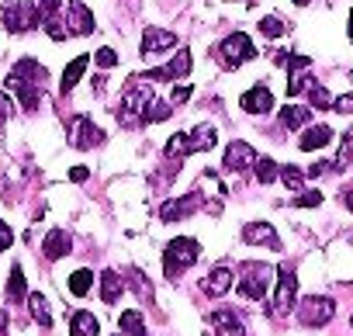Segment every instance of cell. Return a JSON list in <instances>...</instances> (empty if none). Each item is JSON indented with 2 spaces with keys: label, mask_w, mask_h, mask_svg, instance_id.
Here are the masks:
<instances>
[{
  "label": "cell",
  "mask_w": 353,
  "mask_h": 336,
  "mask_svg": "<svg viewBox=\"0 0 353 336\" xmlns=\"http://www.w3.org/2000/svg\"><path fill=\"white\" fill-rule=\"evenodd\" d=\"M28 308H32V319H35L42 329L52 326V308H49V302H46L42 291H32V295H28Z\"/></svg>",
  "instance_id": "d4e9b609"
},
{
  "label": "cell",
  "mask_w": 353,
  "mask_h": 336,
  "mask_svg": "<svg viewBox=\"0 0 353 336\" xmlns=\"http://www.w3.org/2000/svg\"><path fill=\"white\" fill-rule=\"evenodd\" d=\"M173 101H156L152 97V104L145 108V118H142V125H152V121H163V118H170L173 115V108H170Z\"/></svg>",
  "instance_id": "836d02e7"
},
{
  "label": "cell",
  "mask_w": 353,
  "mask_h": 336,
  "mask_svg": "<svg viewBox=\"0 0 353 336\" xmlns=\"http://www.w3.org/2000/svg\"><path fill=\"white\" fill-rule=\"evenodd\" d=\"M270 108H274V94H270V87L256 83L253 90L243 94V111H246V115H267Z\"/></svg>",
  "instance_id": "2e32d148"
},
{
  "label": "cell",
  "mask_w": 353,
  "mask_h": 336,
  "mask_svg": "<svg viewBox=\"0 0 353 336\" xmlns=\"http://www.w3.org/2000/svg\"><path fill=\"white\" fill-rule=\"evenodd\" d=\"M90 284H94V270L80 267V270H73V274H70V291H73L77 298H83V295L90 291Z\"/></svg>",
  "instance_id": "1f68e13d"
},
{
  "label": "cell",
  "mask_w": 353,
  "mask_h": 336,
  "mask_svg": "<svg viewBox=\"0 0 353 336\" xmlns=\"http://www.w3.org/2000/svg\"><path fill=\"white\" fill-rule=\"evenodd\" d=\"M94 63H97L101 70H111V66H118V52L104 46V49H97V56H94Z\"/></svg>",
  "instance_id": "74e56055"
},
{
  "label": "cell",
  "mask_w": 353,
  "mask_h": 336,
  "mask_svg": "<svg viewBox=\"0 0 353 336\" xmlns=\"http://www.w3.org/2000/svg\"><path fill=\"white\" fill-rule=\"evenodd\" d=\"M28 298V284H25V270L21 264L11 267V277H8V302H25Z\"/></svg>",
  "instance_id": "83f0119b"
},
{
  "label": "cell",
  "mask_w": 353,
  "mask_h": 336,
  "mask_svg": "<svg viewBox=\"0 0 353 336\" xmlns=\"http://www.w3.org/2000/svg\"><path fill=\"white\" fill-rule=\"evenodd\" d=\"M101 142H104V132H101L87 115L70 118V146H73V149H94V146H101Z\"/></svg>",
  "instance_id": "ba28073f"
},
{
  "label": "cell",
  "mask_w": 353,
  "mask_h": 336,
  "mask_svg": "<svg viewBox=\"0 0 353 336\" xmlns=\"http://www.w3.org/2000/svg\"><path fill=\"white\" fill-rule=\"evenodd\" d=\"M332 142V128L329 125H312L301 139H298V146H301V152H312V149H322V146H329Z\"/></svg>",
  "instance_id": "ac0fdd59"
},
{
  "label": "cell",
  "mask_w": 353,
  "mask_h": 336,
  "mask_svg": "<svg viewBox=\"0 0 353 336\" xmlns=\"http://www.w3.org/2000/svg\"><path fill=\"white\" fill-rule=\"evenodd\" d=\"M243 239H246V243H253V246L281 250V236H277V229H274V226H267V222H250V226H243Z\"/></svg>",
  "instance_id": "9a60e30c"
},
{
  "label": "cell",
  "mask_w": 353,
  "mask_h": 336,
  "mask_svg": "<svg viewBox=\"0 0 353 336\" xmlns=\"http://www.w3.org/2000/svg\"><path fill=\"white\" fill-rule=\"evenodd\" d=\"M253 56H256V46H253V39H250L246 32L225 35V39L219 42V49H215V59H219L225 70H239V66L250 63Z\"/></svg>",
  "instance_id": "3957f363"
},
{
  "label": "cell",
  "mask_w": 353,
  "mask_h": 336,
  "mask_svg": "<svg viewBox=\"0 0 353 336\" xmlns=\"http://www.w3.org/2000/svg\"><path fill=\"white\" fill-rule=\"evenodd\" d=\"M191 66H194V59H191V49H181L166 66H159V70H149V73H142L145 80H181V77H188L191 73Z\"/></svg>",
  "instance_id": "9c48e42d"
},
{
  "label": "cell",
  "mask_w": 353,
  "mask_h": 336,
  "mask_svg": "<svg viewBox=\"0 0 353 336\" xmlns=\"http://www.w3.org/2000/svg\"><path fill=\"white\" fill-rule=\"evenodd\" d=\"M191 152H194V149H191V132H176V135H170L166 146H163V156H166V159L191 156Z\"/></svg>",
  "instance_id": "484cf974"
},
{
  "label": "cell",
  "mask_w": 353,
  "mask_h": 336,
  "mask_svg": "<svg viewBox=\"0 0 353 336\" xmlns=\"http://www.w3.org/2000/svg\"><path fill=\"white\" fill-rule=\"evenodd\" d=\"M260 32H263L267 39H281V35L288 32V21H284L281 14H267V18L260 21Z\"/></svg>",
  "instance_id": "e575fe53"
},
{
  "label": "cell",
  "mask_w": 353,
  "mask_h": 336,
  "mask_svg": "<svg viewBox=\"0 0 353 336\" xmlns=\"http://www.w3.org/2000/svg\"><path fill=\"white\" fill-rule=\"evenodd\" d=\"M350 326H353V315H350Z\"/></svg>",
  "instance_id": "f907efd6"
},
{
  "label": "cell",
  "mask_w": 353,
  "mask_h": 336,
  "mask_svg": "<svg viewBox=\"0 0 353 336\" xmlns=\"http://www.w3.org/2000/svg\"><path fill=\"white\" fill-rule=\"evenodd\" d=\"M332 111H339V115H353V94L336 97V101H332Z\"/></svg>",
  "instance_id": "b9f144b4"
},
{
  "label": "cell",
  "mask_w": 353,
  "mask_h": 336,
  "mask_svg": "<svg viewBox=\"0 0 353 336\" xmlns=\"http://www.w3.org/2000/svg\"><path fill=\"white\" fill-rule=\"evenodd\" d=\"M66 28H70V35H94L97 25H94V14L83 0H73L66 8Z\"/></svg>",
  "instance_id": "4fadbf2b"
},
{
  "label": "cell",
  "mask_w": 353,
  "mask_h": 336,
  "mask_svg": "<svg viewBox=\"0 0 353 336\" xmlns=\"http://www.w3.org/2000/svg\"><path fill=\"white\" fill-rule=\"evenodd\" d=\"M87 66H90V56H77V59H73V63L63 70V83H59V87H63V94H70V90H73V87L83 80Z\"/></svg>",
  "instance_id": "603a6c76"
},
{
  "label": "cell",
  "mask_w": 353,
  "mask_h": 336,
  "mask_svg": "<svg viewBox=\"0 0 353 336\" xmlns=\"http://www.w3.org/2000/svg\"><path fill=\"white\" fill-rule=\"evenodd\" d=\"M201 288H205L212 298H222V295L232 288V270H229V267H215V270L205 277V284H201Z\"/></svg>",
  "instance_id": "d6986e66"
},
{
  "label": "cell",
  "mask_w": 353,
  "mask_h": 336,
  "mask_svg": "<svg viewBox=\"0 0 353 336\" xmlns=\"http://www.w3.org/2000/svg\"><path fill=\"white\" fill-rule=\"evenodd\" d=\"M253 163H256V149L250 142L236 139V142L225 146V166L229 170H246V166H253Z\"/></svg>",
  "instance_id": "5bb4252c"
},
{
  "label": "cell",
  "mask_w": 353,
  "mask_h": 336,
  "mask_svg": "<svg viewBox=\"0 0 353 336\" xmlns=\"http://www.w3.org/2000/svg\"><path fill=\"white\" fill-rule=\"evenodd\" d=\"M294 205H298V208H319V205H322V191H301V195L294 198Z\"/></svg>",
  "instance_id": "f35d334b"
},
{
  "label": "cell",
  "mask_w": 353,
  "mask_h": 336,
  "mask_svg": "<svg viewBox=\"0 0 353 336\" xmlns=\"http://www.w3.org/2000/svg\"><path fill=\"white\" fill-rule=\"evenodd\" d=\"M0 336H8V312H0Z\"/></svg>",
  "instance_id": "bcb514c9"
},
{
  "label": "cell",
  "mask_w": 353,
  "mask_h": 336,
  "mask_svg": "<svg viewBox=\"0 0 353 336\" xmlns=\"http://www.w3.org/2000/svg\"><path fill=\"white\" fill-rule=\"evenodd\" d=\"M4 87H8V94H14L18 97V104L25 108V111H35L39 104H42V87L39 83H28V80H21V77H8L4 80Z\"/></svg>",
  "instance_id": "30bf717a"
},
{
  "label": "cell",
  "mask_w": 353,
  "mask_h": 336,
  "mask_svg": "<svg viewBox=\"0 0 353 336\" xmlns=\"http://www.w3.org/2000/svg\"><path fill=\"white\" fill-rule=\"evenodd\" d=\"M176 46V35L173 32H163V28H145L142 32V59H156L159 52H166V49H173Z\"/></svg>",
  "instance_id": "7c38bea8"
},
{
  "label": "cell",
  "mask_w": 353,
  "mask_h": 336,
  "mask_svg": "<svg viewBox=\"0 0 353 336\" xmlns=\"http://www.w3.org/2000/svg\"><path fill=\"white\" fill-rule=\"evenodd\" d=\"M70 336H101V322L94 312H73L70 319Z\"/></svg>",
  "instance_id": "44dd1931"
},
{
  "label": "cell",
  "mask_w": 353,
  "mask_h": 336,
  "mask_svg": "<svg viewBox=\"0 0 353 336\" xmlns=\"http://www.w3.org/2000/svg\"><path fill=\"white\" fill-rule=\"evenodd\" d=\"M118 326H121V336H145V319H142V312H135V308L121 312Z\"/></svg>",
  "instance_id": "f546056e"
},
{
  "label": "cell",
  "mask_w": 353,
  "mask_h": 336,
  "mask_svg": "<svg viewBox=\"0 0 353 336\" xmlns=\"http://www.w3.org/2000/svg\"><path fill=\"white\" fill-rule=\"evenodd\" d=\"M294 302H298V277H294V270L291 267H281V274H277V291H274V302H270V315H288L291 308H294Z\"/></svg>",
  "instance_id": "52a82bcc"
},
{
  "label": "cell",
  "mask_w": 353,
  "mask_h": 336,
  "mask_svg": "<svg viewBox=\"0 0 353 336\" xmlns=\"http://www.w3.org/2000/svg\"><path fill=\"white\" fill-rule=\"evenodd\" d=\"M149 104H152V87H149V80H145V77L128 80L118 118H121L125 125H142V118H145V108H149Z\"/></svg>",
  "instance_id": "6da1fadb"
},
{
  "label": "cell",
  "mask_w": 353,
  "mask_h": 336,
  "mask_svg": "<svg viewBox=\"0 0 353 336\" xmlns=\"http://www.w3.org/2000/svg\"><path fill=\"white\" fill-rule=\"evenodd\" d=\"M281 181H284V188L288 191H301V184H305V174H301V166H281Z\"/></svg>",
  "instance_id": "8d00e7d4"
},
{
  "label": "cell",
  "mask_w": 353,
  "mask_h": 336,
  "mask_svg": "<svg viewBox=\"0 0 353 336\" xmlns=\"http://www.w3.org/2000/svg\"><path fill=\"white\" fill-rule=\"evenodd\" d=\"M70 250H73V239H70V233H66V229H52V233L46 236V243H42L46 260H63Z\"/></svg>",
  "instance_id": "e0dca14e"
},
{
  "label": "cell",
  "mask_w": 353,
  "mask_h": 336,
  "mask_svg": "<svg viewBox=\"0 0 353 336\" xmlns=\"http://www.w3.org/2000/svg\"><path fill=\"white\" fill-rule=\"evenodd\" d=\"M4 28L11 35H21V32H32L42 25V11H39V0H11L4 4Z\"/></svg>",
  "instance_id": "277c9868"
},
{
  "label": "cell",
  "mask_w": 353,
  "mask_h": 336,
  "mask_svg": "<svg viewBox=\"0 0 353 336\" xmlns=\"http://www.w3.org/2000/svg\"><path fill=\"white\" fill-rule=\"evenodd\" d=\"M343 201H346V208H353V184L346 188V195H343Z\"/></svg>",
  "instance_id": "7dc6e473"
},
{
  "label": "cell",
  "mask_w": 353,
  "mask_h": 336,
  "mask_svg": "<svg viewBox=\"0 0 353 336\" xmlns=\"http://www.w3.org/2000/svg\"><path fill=\"white\" fill-rule=\"evenodd\" d=\"M121 291H125L121 274H118V270H104V274H101V302H104V305H114V302L121 298Z\"/></svg>",
  "instance_id": "ffe728a7"
},
{
  "label": "cell",
  "mask_w": 353,
  "mask_h": 336,
  "mask_svg": "<svg viewBox=\"0 0 353 336\" xmlns=\"http://www.w3.org/2000/svg\"><path fill=\"white\" fill-rule=\"evenodd\" d=\"M215 142H219L215 125H198V128L191 132V149H194V152H205V149H212Z\"/></svg>",
  "instance_id": "f1b7e54d"
},
{
  "label": "cell",
  "mask_w": 353,
  "mask_h": 336,
  "mask_svg": "<svg viewBox=\"0 0 353 336\" xmlns=\"http://www.w3.org/2000/svg\"><path fill=\"white\" fill-rule=\"evenodd\" d=\"M239 270H243L239 295L250 298V302H260V298L267 295L270 281H274V267H270V264H260V260H250V264H243Z\"/></svg>",
  "instance_id": "5b68a950"
},
{
  "label": "cell",
  "mask_w": 353,
  "mask_h": 336,
  "mask_svg": "<svg viewBox=\"0 0 353 336\" xmlns=\"http://www.w3.org/2000/svg\"><path fill=\"white\" fill-rule=\"evenodd\" d=\"M274 177H281V166L270 156H256V181L260 184H274Z\"/></svg>",
  "instance_id": "d6a6232c"
},
{
  "label": "cell",
  "mask_w": 353,
  "mask_h": 336,
  "mask_svg": "<svg viewBox=\"0 0 353 336\" xmlns=\"http://www.w3.org/2000/svg\"><path fill=\"white\" fill-rule=\"evenodd\" d=\"M59 4H63V0H39V11H42V21L56 18V14H59Z\"/></svg>",
  "instance_id": "ab89813d"
},
{
  "label": "cell",
  "mask_w": 353,
  "mask_h": 336,
  "mask_svg": "<svg viewBox=\"0 0 353 336\" xmlns=\"http://www.w3.org/2000/svg\"><path fill=\"white\" fill-rule=\"evenodd\" d=\"M312 121V111L305 108V104H288V108H281V125L284 128H301V125H308Z\"/></svg>",
  "instance_id": "4316f807"
},
{
  "label": "cell",
  "mask_w": 353,
  "mask_h": 336,
  "mask_svg": "<svg viewBox=\"0 0 353 336\" xmlns=\"http://www.w3.org/2000/svg\"><path fill=\"white\" fill-rule=\"evenodd\" d=\"M332 101H336V97H332V94H329L322 83H312V90H308V104H312V108H319V111H329V108H332Z\"/></svg>",
  "instance_id": "d590c367"
},
{
  "label": "cell",
  "mask_w": 353,
  "mask_h": 336,
  "mask_svg": "<svg viewBox=\"0 0 353 336\" xmlns=\"http://www.w3.org/2000/svg\"><path fill=\"white\" fill-rule=\"evenodd\" d=\"M332 315H336V302H332V298L308 295V298L298 302V322L308 326V329H322V326H329Z\"/></svg>",
  "instance_id": "8992f818"
},
{
  "label": "cell",
  "mask_w": 353,
  "mask_h": 336,
  "mask_svg": "<svg viewBox=\"0 0 353 336\" xmlns=\"http://www.w3.org/2000/svg\"><path fill=\"white\" fill-rule=\"evenodd\" d=\"M11 243H14V233H11V226H8L4 219H0V253H4Z\"/></svg>",
  "instance_id": "7bdbcfd3"
},
{
  "label": "cell",
  "mask_w": 353,
  "mask_h": 336,
  "mask_svg": "<svg viewBox=\"0 0 353 336\" xmlns=\"http://www.w3.org/2000/svg\"><path fill=\"white\" fill-rule=\"evenodd\" d=\"M350 156H353V146H350V139L339 146V156H336V170H346L350 166Z\"/></svg>",
  "instance_id": "60d3db41"
},
{
  "label": "cell",
  "mask_w": 353,
  "mask_h": 336,
  "mask_svg": "<svg viewBox=\"0 0 353 336\" xmlns=\"http://www.w3.org/2000/svg\"><path fill=\"white\" fill-rule=\"evenodd\" d=\"M201 208V195H184V198H173V201H163L159 205V219L163 222H176V219H188Z\"/></svg>",
  "instance_id": "8fae6325"
},
{
  "label": "cell",
  "mask_w": 353,
  "mask_h": 336,
  "mask_svg": "<svg viewBox=\"0 0 353 336\" xmlns=\"http://www.w3.org/2000/svg\"><path fill=\"white\" fill-rule=\"evenodd\" d=\"M350 42H353V11H350Z\"/></svg>",
  "instance_id": "c3c4849f"
},
{
  "label": "cell",
  "mask_w": 353,
  "mask_h": 336,
  "mask_svg": "<svg viewBox=\"0 0 353 336\" xmlns=\"http://www.w3.org/2000/svg\"><path fill=\"white\" fill-rule=\"evenodd\" d=\"M212 326H215L219 333H225V336H246V329H243L239 315H236V312H229V308L215 312V315H212Z\"/></svg>",
  "instance_id": "cb8c5ba5"
},
{
  "label": "cell",
  "mask_w": 353,
  "mask_h": 336,
  "mask_svg": "<svg viewBox=\"0 0 353 336\" xmlns=\"http://www.w3.org/2000/svg\"><path fill=\"white\" fill-rule=\"evenodd\" d=\"M128 288H132L142 302H152V281H149L139 267H132V270H128Z\"/></svg>",
  "instance_id": "4dcf8cb0"
},
{
  "label": "cell",
  "mask_w": 353,
  "mask_h": 336,
  "mask_svg": "<svg viewBox=\"0 0 353 336\" xmlns=\"http://www.w3.org/2000/svg\"><path fill=\"white\" fill-rule=\"evenodd\" d=\"M294 4H298V8H305V4H312V0H294Z\"/></svg>",
  "instance_id": "681fc988"
},
{
  "label": "cell",
  "mask_w": 353,
  "mask_h": 336,
  "mask_svg": "<svg viewBox=\"0 0 353 336\" xmlns=\"http://www.w3.org/2000/svg\"><path fill=\"white\" fill-rule=\"evenodd\" d=\"M11 73H14V77H21V80H28V83H39V87H42V83H46V77H49V73H46V66H42V63H35V59H18Z\"/></svg>",
  "instance_id": "7402d4cb"
},
{
  "label": "cell",
  "mask_w": 353,
  "mask_h": 336,
  "mask_svg": "<svg viewBox=\"0 0 353 336\" xmlns=\"http://www.w3.org/2000/svg\"><path fill=\"white\" fill-rule=\"evenodd\" d=\"M198 253H201V246H198V239H191V236L170 239L166 250H163V270H166V277H181V270H188V267L198 260Z\"/></svg>",
  "instance_id": "7a4b0ae2"
},
{
  "label": "cell",
  "mask_w": 353,
  "mask_h": 336,
  "mask_svg": "<svg viewBox=\"0 0 353 336\" xmlns=\"http://www.w3.org/2000/svg\"><path fill=\"white\" fill-rule=\"evenodd\" d=\"M188 97H191V87H188V83H181V87L173 90V97H170V101H173V104H184Z\"/></svg>",
  "instance_id": "ee69618b"
},
{
  "label": "cell",
  "mask_w": 353,
  "mask_h": 336,
  "mask_svg": "<svg viewBox=\"0 0 353 336\" xmlns=\"http://www.w3.org/2000/svg\"><path fill=\"white\" fill-rule=\"evenodd\" d=\"M87 177H90V170H87V166H73V170H70V181H73V184H83Z\"/></svg>",
  "instance_id": "f6af8a7d"
}]
</instances>
